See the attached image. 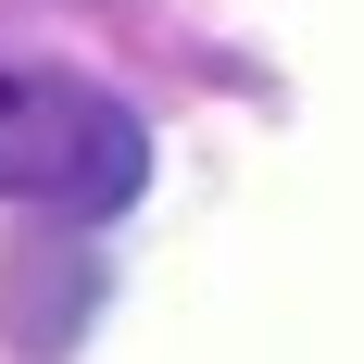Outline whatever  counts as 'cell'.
<instances>
[{"label": "cell", "mask_w": 364, "mask_h": 364, "mask_svg": "<svg viewBox=\"0 0 364 364\" xmlns=\"http://www.w3.org/2000/svg\"><path fill=\"white\" fill-rule=\"evenodd\" d=\"M151 176V126L63 63H0V201L38 214H126Z\"/></svg>", "instance_id": "obj_1"}]
</instances>
